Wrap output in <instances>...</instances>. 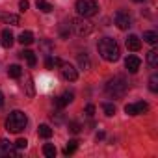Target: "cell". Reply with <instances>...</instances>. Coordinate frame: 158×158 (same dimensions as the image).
<instances>
[{
  "label": "cell",
  "instance_id": "obj_1",
  "mask_svg": "<svg viewBox=\"0 0 158 158\" xmlns=\"http://www.w3.org/2000/svg\"><path fill=\"white\" fill-rule=\"evenodd\" d=\"M97 48H99V54H101L106 61H117V60H119L121 50H119V45H117L115 39H112V37H104V39L99 41Z\"/></svg>",
  "mask_w": 158,
  "mask_h": 158
},
{
  "label": "cell",
  "instance_id": "obj_2",
  "mask_svg": "<svg viewBox=\"0 0 158 158\" xmlns=\"http://www.w3.org/2000/svg\"><path fill=\"white\" fill-rule=\"evenodd\" d=\"M26 125H28V117H26V114L21 112V110H13V112L8 115V119H6V130H8V132H13V134L23 132V130L26 128Z\"/></svg>",
  "mask_w": 158,
  "mask_h": 158
},
{
  "label": "cell",
  "instance_id": "obj_3",
  "mask_svg": "<svg viewBox=\"0 0 158 158\" xmlns=\"http://www.w3.org/2000/svg\"><path fill=\"white\" fill-rule=\"evenodd\" d=\"M127 89H128V82L125 80L123 76H114V78H110L108 84H106V93L110 97H114V99L123 97L127 93Z\"/></svg>",
  "mask_w": 158,
  "mask_h": 158
},
{
  "label": "cell",
  "instance_id": "obj_4",
  "mask_svg": "<svg viewBox=\"0 0 158 158\" xmlns=\"http://www.w3.org/2000/svg\"><path fill=\"white\" fill-rule=\"evenodd\" d=\"M71 26L74 30L76 35H80V37H86L93 32V23L88 19V17H76L71 21Z\"/></svg>",
  "mask_w": 158,
  "mask_h": 158
},
{
  "label": "cell",
  "instance_id": "obj_5",
  "mask_svg": "<svg viewBox=\"0 0 158 158\" xmlns=\"http://www.w3.org/2000/svg\"><path fill=\"white\" fill-rule=\"evenodd\" d=\"M76 11L80 17H93L99 11V4H97V0H78Z\"/></svg>",
  "mask_w": 158,
  "mask_h": 158
},
{
  "label": "cell",
  "instance_id": "obj_6",
  "mask_svg": "<svg viewBox=\"0 0 158 158\" xmlns=\"http://www.w3.org/2000/svg\"><path fill=\"white\" fill-rule=\"evenodd\" d=\"M60 67H61V69H60V71H61V76L65 78V80L74 82L76 78H78V73H76V69H74L71 63H61Z\"/></svg>",
  "mask_w": 158,
  "mask_h": 158
},
{
  "label": "cell",
  "instance_id": "obj_7",
  "mask_svg": "<svg viewBox=\"0 0 158 158\" xmlns=\"http://www.w3.org/2000/svg\"><path fill=\"white\" fill-rule=\"evenodd\" d=\"M0 156H17V147L8 139H0Z\"/></svg>",
  "mask_w": 158,
  "mask_h": 158
},
{
  "label": "cell",
  "instance_id": "obj_8",
  "mask_svg": "<svg viewBox=\"0 0 158 158\" xmlns=\"http://www.w3.org/2000/svg\"><path fill=\"white\" fill-rule=\"evenodd\" d=\"M115 26L119 30H127L130 26V15L127 11H117L115 13Z\"/></svg>",
  "mask_w": 158,
  "mask_h": 158
},
{
  "label": "cell",
  "instance_id": "obj_9",
  "mask_svg": "<svg viewBox=\"0 0 158 158\" xmlns=\"http://www.w3.org/2000/svg\"><path fill=\"white\" fill-rule=\"evenodd\" d=\"M139 65H141V60H139L138 56H128V58L125 60V67H127V71L132 73V74H136V73L139 71Z\"/></svg>",
  "mask_w": 158,
  "mask_h": 158
},
{
  "label": "cell",
  "instance_id": "obj_10",
  "mask_svg": "<svg viewBox=\"0 0 158 158\" xmlns=\"http://www.w3.org/2000/svg\"><path fill=\"white\" fill-rule=\"evenodd\" d=\"M73 99H74V95H73L71 91H65L63 95H60V97L54 99V104H56L58 108H65L69 102H73Z\"/></svg>",
  "mask_w": 158,
  "mask_h": 158
},
{
  "label": "cell",
  "instance_id": "obj_11",
  "mask_svg": "<svg viewBox=\"0 0 158 158\" xmlns=\"http://www.w3.org/2000/svg\"><path fill=\"white\" fill-rule=\"evenodd\" d=\"M127 48L128 50H132V52H136V50H139L141 48V39L138 37V35H134V34H130L128 37H127Z\"/></svg>",
  "mask_w": 158,
  "mask_h": 158
},
{
  "label": "cell",
  "instance_id": "obj_12",
  "mask_svg": "<svg viewBox=\"0 0 158 158\" xmlns=\"http://www.w3.org/2000/svg\"><path fill=\"white\" fill-rule=\"evenodd\" d=\"M0 41H2V47L6 48H11V45L15 43V37L10 30H2V34H0Z\"/></svg>",
  "mask_w": 158,
  "mask_h": 158
},
{
  "label": "cell",
  "instance_id": "obj_13",
  "mask_svg": "<svg viewBox=\"0 0 158 158\" xmlns=\"http://www.w3.org/2000/svg\"><path fill=\"white\" fill-rule=\"evenodd\" d=\"M0 21H4L8 24H13V26H17L21 23L19 15H13V13H0Z\"/></svg>",
  "mask_w": 158,
  "mask_h": 158
},
{
  "label": "cell",
  "instance_id": "obj_14",
  "mask_svg": "<svg viewBox=\"0 0 158 158\" xmlns=\"http://www.w3.org/2000/svg\"><path fill=\"white\" fill-rule=\"evenodd\" d=\"M78 67H80L82 71H88V69H91V61H89V58H88V54H78Z\"/></svg>",
  "mask_w": 158,
  "mask_h": 158
},
{
  "label": "cell",
  "instance_id": "obj_15",
  "mask_svg": "<svg viewBox=\"0 0 158 158\" xmlns=\"http://www.w3.org/2000/svg\"><path fill=\"white\" fill-rule=\"evenodd\" d=\"M19 43L21 45H32L34 43V34L30 30H24L21 35H19Z\"/></svg>",
  "mask_w": 158,
  "mask_h": 158
},
{
  "label": "cell",
  "instance_id": "obj_16",
  "mask_svg": "<svg viewBox=\"0 0 158 158\" xmlns=\"http://www.w3.org/2000/svg\"><path fill=\"white\" fill-rule=\"evenodd\" d=\"M19 56H21L23 60H26L30 67H34V65H35V61H37V58H35V54H34L32 50H23V52H21Z\"/></svg>",
  "mask_w": 158,
  "mask_h": 158
},
{
  "label": "cell",
  "instance_id": "obj_17",
  "mask_svg": "<svg viewBox=\"0 0 158 158\" xmlns=\"http://www.w3.org/2000/svg\"><path fill=\"white\" fill-rule=\"evenodd\" d=\"M21 74H23V67H21V65L13 63V65L8 67V76H10V78H21Z\"/></svg>",
  "mask_w": 158,
  "mask_h": 158
},
{
  "label": "cell",
  "instance_id": "obj_18",
  "mask_svg": "<svg viewBox=\"0 0 158 158\" xmlns=\"http://www.w3.org/2000/svg\"><path fill=\"white\" fill-rule=\"evenodd\" d=\"M143 41H147L149 45H156L158 43V34L149 30V32H143Z\"/></svg>",
  "mask_w": 158,
  "mask_h": 158
},
{
  "label": "cell",
  "instance_id": "obj_19",
  "mask_svg": "<svg viewBox=\"0 0 158 158\" xmlns=\"http://www.w3.org/2000/svg\"><path fill=\"white\" fill-rule=\"evenodd\" d=\"M35 6H37V10H39V11H43V13H50V11L54 10V8H52V4H48L47 0H37Z\"/></svg>",
  "mask_w": 158,
  "mask_h": 158
},
{
  "label": "cell",
  "instance_id": "obj_20",
  "mask_svg": "<svg viewBox=\"0 0 158 158\" xmlns=\"http://www.w3.org/2000/svg\"><path fill=\"white\" fill-rule=\"evenodd\" d=\"M24 88H26V95L28 97H34L35 95V88H34V78L28 74L26 76V84H24Z\"/></svg>",
  "mask_w": 158,
  "mask_h": 158
},
{
  "label": "cell",
  "instance_id": "obj_21",
  "mask_svg": "<svg viewBox=\"0 0 158 158\" xmlns=\"http://www.w3.org/2000/svg\"><path fill=\"white\" fill-rule=\"evenodd\" d=\"M147 63H149L151 67H156V65H158V52H156L154 48L147 52Z\"/></svg>",
  "mask_w": 158,
  "mask_h": 158
},
{
  "label": "cell",
  "instance_id": "obj_22",
  "mask_svg": "<svg viewBox=\"0 0 158 158\" xmlns=\"http://www.w3.org/2000/svg\"><path fill=\"white\" fill-rule=\"evenodd\" d=\"M37 134H39L41 138L48 139V138L52 136V128H50L48 125H39V128H37Z\"/></svg>",
  "mask_w": 158,
  "mask_h": 158
},
{
  "label": "cell",
  "instance_id": "obj_23",
  "mask_svg": "<svg viewBox=\"0 0 158 158\" xmlns=\"http://www.w3.org/2000/svg\"><path fill=\"white\" fill-rule=\"evenodd\" d=\"M39 48H41L45 54H50V52L54 50V43H52V41H48V39H43V41L39 43Z\"/></svg>",
  "mask_w": 158,
  "mask_h": 158
},
{
  "label": "cell",
  "instance_id": "obj_24",
  "mask_svg": "<svg viewBox=\"0 0 158 158\" xmlns=\"http://www.w3.org/2000/svg\"><path fill=\"white\" fill-rule=\"evenodd\" d=\"M56 152H58V151H56V147H54L52 143H47V145L43 147V154H45V156H48V158H54V156H56Z\"/></svg>",
  "mask_w": 158,
  "mask_h": 158
},
{
  "label": "cell",
  "instance_id": "obj_25",
  "mask_svg": "<svg viewBox=\"0 0 158 158\" xmlns=\"http://www.w3.org/2000/svg\"><path fill=\"white\" fill-rule=\"evenodd\" d=\"M78 149V139H69V143H67V147H65V154H73L74 151Z\"/></svg>",
  "mask_w": 158,
  "mask_h": 158
},
{
  "label": "cell",
  "instance_id": "obj_26",
  "mask_svg": "<svg viewBox=\"0 0 158 158\" xmlns=\"http://www.w3.org/2000/svg\"><path fill=\"white\" fill-rule=\"evenodd\" d=\"M102 112H104L108 117H112V115L115 114V106H114L112 102H104V104H102Z\"/></svg>",
  "mask_w": 158,
  "mask_h": 158
},
{
  "label": "cell",
  "instance_id": "obj_27",
  "mask_svg": "<svg viewBox=\"0 0 158 158\" xmlns=\"http://www.w3.org/2000/svg\"><path fill=\"white\" fill-rule=\"evenodd\" d=\"M134 104H136V112H138V115H139V114H145V112H149V104H147V102L139 101V102H134Z\"/></svg>",
  "mask_w": 158,
  "mask_h": 158
},
{
  "label": "cell",
  "instance_id": "obj_28",
  "mask_svg": "<svg viewBox=\"0 0 158 158\" xmlns=\"http://www.w3.org/2000/svg\"><path fill=\"white\" fill-rule=\"evenodd\" d=\"M149 89L151 91H158V74H152L149 78Z\"/></svg>",
  "mask_w": 158,
  "mask_h": 158
},
{
  "label": "cell",
  "instance_id": "obj_29",
  "mask_svg": "<svg viewBox=\"0 0 158 158\" xmlns=\"http://www.w3.org/2000/svg\"><path fill=\"white\" fill-rule=\"evenodd\" d=\"M80 128H82L80 123H76V121H71V123H69V130H71L73 134H78V132H80Z\"/></svg>",
  "mask_w": 158,
  "mask_h": 158
},
{
  "label": "cell",
  "instance_id": "obj_30",
  "mask_svg": "<svg viewBox=\"0 0 158 158\" xmlns=\"http://www.w3.org/2000/svg\"><path fill=\"white\" fill-rule=\"evenodd\" d=\"M125 114H127V115H138L136 104H127V106H125Z\"/></svg>",
  "mask_w": 158,
  "mask_h": 158
},
{
  "label": "cell",
  "instance_id": "obj_31",
  "mask_svg": "<svg viewBox=\"0 0 158 158\" xmlns=\"http://www.w3.org/2000/svg\"><path fill=\"white\" fill-rule=\"evenodd\" d=\"M67 26H69V24H61V26H60V34H61V37H63V39H67V37H69V34H71V30H69Z\"/></svg>",
  "mask_w": 158,
  "mask_h": 158
},
{
  "label": "cell",
  "instance_id": "obj_32",
  "mask_svg": "<svg viewBox=\"0 0 158 158\" xmlns=\"http://www.w3.org/2000/svg\"><path fill=\"white\" fill-rule=\"evenodd\" d=\"M26 145H28V141L23 139V138H19V139L15 141V147H17V149H26Z\"/></svg>",
  "mask_w": 158,
  "mask_h": 158
},
{
  "label": "cell",
  "instance_id": "obj_33",
  "mask_svg": "<svg viewBox=\"0 0 158 158\" xmlns=\"http://www.w3.org/2000/svg\"><path fill=\"white\" fill-rule=\"evenodd\" d=\"M30 8V2H28V0H21V2H19V10L21 11H26Z\"/></svg>",
  "mask_w": 158,
  "mask_h": 158
},
{
  "label": "cell",
  "instance_id": "obj_34",
  "mask_svg": "<svg viewBox=\"0 0 158 158\" xmlns=\"http://www.w3.org/2000/svg\"><path fill=\"white\" fill-rule=\"evenodd\" d=\"M93 114H95V106H93V104H88V106H86V115H88V117H93Z\"/></svg>",
  "mask_w": 158,
  "mask_h": 158
},
{
  "label": "cell",
  "instance_id": "obj_35",
  "mask_svg": "<svg viewBox=\"0 0 158 158\" xmlns=\"http://www.w3.org/2000/svg\"><path fill=\"white\" fill-rule=\"evenodd\" d=\"M45 65H47V69H52V67H54V60H52V58H47Z\"/></svg>",
  "mask_w": 158,
  "mask_h": 158
},
{
  "label": "cell",
  "instance_id": "obj_36",
  "mask_svg": "<svg viewBox=\"0 0 158 158\" xmlns=\"http://www.w3.org/2000/svg\"><path fill=\"white\" fill-rule=\"evenodd\" d=\"M52 60H54V65H61V63H63L60 58H52Z\"/></svg>",
  "mask_w": 158,
  "mask_h": 158
},
{
  "label": "cell",
  "instance_id": "obj_37",
  "mask_svg": "<svg viewBox=\"0 0 158 158\" xmlns=\"http://www.w3.org/2000/svg\"><path fill=\"white\" fill-rule=\"evenodd\" d=\"M4 106V95H2V91H0V108Z\"/></svg>",
  "mask_w": 158,
  "mask_h": 158
},
{
  "label": "cell",
  "instance_id": "obj_38",
  "mask_svg": "<svg viewBox=\"0 0 158 158\" xmlns=\"http://www.w3.org/2000/svg\"><path fill=\"white\" fill-rule=\"evenodd\" d=\"M97 139H104V132H97Z\"/></svg>",
  "mask_w": 158,
  "mask_h": 158
},
{
  "label": "cell",
  "instance_id": "obj_39",
  "mask_svg": "<svg viewBox=\"0 0 158 158\" xmlns=\"http://www.w3.org/2000/svg\"><path fill=\"white\" fill-rule=\"evenodd\" d=\"M134 2H143V0H134Z\"/></svg>",
  "mask_w": 158,
  "mask_h": 158
}]
</instances>
